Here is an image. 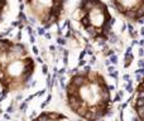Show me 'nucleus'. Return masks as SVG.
<instances>
[{
    "instance_id": "nucleus-2",
    "label": "nucleus",
    "mask_w": 144,
    "mask_h": 121,
    "mask_svg": "<svg viewBox=\"0 0 144 121\" xmlns=\"http://www.w3.org/2000/svg\"><path fill=\"white\" fill-rule=\"evenodd\" d=\"M34 70L35 62L27 46L0 38V87L4 95L24 90Z\"/></svg>"
},
{
    "instance_id": "nucleus-3",
    "label": "nucleus",
    "mask_w": 144,
    "mask_h": 121,
    "mask_svg": "<svg viewBox=\"0 0 144 121\" xmlns=\"http://www.w3.org/2000/svg\"><path fill=\"white\" fill-rule=\"evenodd\" d=\"M77 20L81 28L97 42L107 40L113 28V15L102 0H80Z\"/></svg>"
},
{
    "instance_id": "nucleus-6",
    "label": "nucleus",
    "mask_w": 144,
    "mask_h": 121,
    "mask_svg": "<svg viewBox=\"0 0 144 121\" xmlns=\"http://www.w3.org/2000/svg\"><path fill=\"white\" fill-rule=\"evenodd\" d=\"M133 108L135 111L138 121H143V110H144V94H143V81L139 80V83L134 91L133 97Z\"/></svg>"
},
{
    "instance_id": "nucleus-5",
    "label": "nucleus",
    "mask_w": 144,
    "mask_h": 121,
    "mask_svg": "<svg viewBox=\"0 0 144 121\" xmlns=\"http://www.w3.org/2000/svg\"><path fill=\"white\" fill-rule=\"evenodd\" d=\"M119 15L131 23H138L144 16V0H110Z\"/></svg>"
},
{
    "instance_id": "nucleus-7",
    "label": "nucleus",
    "mask_w": 144,
    "mask_h": 121,
    "mask_svg": "<svg viewBox=\"0 0 144 121\" xmlns=\"http://www.w3.org/2000/svg\"><path fill=\"white\" fill-rule=\"evenodd\" d=\"M32 121H72L66 115L56 111H43Z\"/></svg>"
},
{
    "instance_id": "nucleus-8",
    "label": "nucleus",
    "mask_w": 144,
    "mask_h": 121,
    "mask_svg": "<svg viewBox=\"0 0 144 121\" xmlns=\"http://www.w3.org/2000/svg\"><path fill=\"white\" fill-rule=\"evenodd\" d=\"M8 3H9V0H0V19L3 18V15L8 8Z\"/></svg>"
},
{
    "instance_id": "nucleus-1",
    "label": "nucleus",
    "mask_w": 144,
    "mask_h": 121,
    "mask_svg": "<svg viewBox=\"0 0 144 121\" xmlns=\"http://www.w3.org/2000/svg\"><path fill=\"white\" fill-rule=\"evenodd\" d=\"M66 104L80 118L99 121L111 110L110 86L100 72L89 67L75 72L66 84Z\"/></svg>"
},
{
    "instance_id": "nucleus-4",
    "label": "nucleus",
    "mask_w": 144,
    "mask_h": 121,
    "mask_svg": "<svg viewBox=\"0 0 144 121\" xmlns=\"http://www.w3.org/2000/svg\"><path fill=\"white\" fill-rule=\"evenodd\" d=\"M28 13L43 26L58 24L64 13L66 0H25Z\"/></svg>"
}]
</instances>
